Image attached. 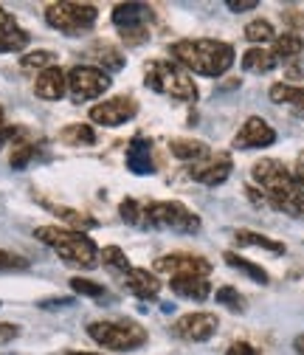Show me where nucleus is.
I'll list each match as a JSON object with an SVG mask.
<instances>
[{
	"label": "nucleus",
	"instance_id": "nucleus-35",
	"mask_svg": "<svg viewBox=\"0 0 304 355\" xmlns=\"http://www.w3.org/2000/svg\"><path fill=\"white\" fill-rule=\"evenodd\" d=\"M34 153H37V147L34 144H28V141H20V144H15L12 147V155H9V164L15 166V169H23L31 158H34Z\"/></svg>",
	"mask_w": 304,
	"mask_h": 355
},
{
	"label": "nucleus",
	"instance_id": "nucleus-8",
	"mask_svg": "<svg viewBox=\"0 0 304 355\" xmlns=\"http://www.w3.org/2000/svg\"><path fill=\"white\" fill-rule=\"evenodd\" d=\"M110 87V76L105 68H96V65H76L68 71V94L76 105L82 102H91V99H99L105 91Z\"/></svg>",
	"mask_w": 304,
	"mask_h": 355
},
{
	"label": "nucleus",
	"instance_id": "nucleus-4",
	"mask_svg": "<svg viewBox=\"0 0 304 355\" xmlns=\"http://www.w3.org/2000/svg\"><path fill=\"white\" fill-rule=\"evenodd\" d=\"M141 229H163L172 234H197L200 217L181 200L141 203Z\"/></svg>",
	"mask_w": 304,
	"mask_h": 355
},
{
	"label": "nucleus",
	"instance_id": "nucleus-22",
	"mask_svg": "<svg viewBox=\"0 0 304 355\" xmlns=\"http://www.w3.org/2000/svg\"><path fill=\"white\" fill-rule=\"evenodd\" d=\"M57 217H62L65 220V223L73 229V232H88V229H96L99 223H96V220L93 217H88V214H82V211H76V209H68V206H54V203H46Z\"/></svg>",
	"mask_w": 304,
	"mask_h": 355
},
{
	"label": "nucleus",
	"instance_id": "nucleus-2",
	"mask_svg": "<svg viewBox=\"0 0 304 355\" xmlns=\"http://www.w3.org/2000/svg\"><path fill=\"white\" fill-rule=\"evenodd\" d=\"M34 237H37L42 245L54 248L62 262L76 265V268L91 271V268H96V262H99V248H96V243H93L88 234H82V232L60 229V226H39V229H34Z\"/></svg>",
	"mask_w": 304,
	"mask_h": 355
},
{
	"label": "nucleus",
	"instance_id": "nucleus-18",
	"mask_svg": "<svg viewBox=\"0 0 304 355\" xmlns=\"http://www.w3.org/2000/svg\"><path fill=\"white\" fill-rule=\"evenodd\" d=\"M172 293L189 299V302H206L211 296V282L208 279H197V277H178L169 282Z\"/></svg>",
	"mask_w": 304,
	"mask_h": 355
},
{
	"label": "nucleus",
	"instance_id": "nucleus-32",
	"mask_svg": "<svg viewBox=\"0 0 304 355\" xmlns=\"http://www.w3.org/2000/svg\"><path fill=\"white\" fill-rule=\"evenodd\" d=\"M28 259L15 254V251H0V274H12V271H28Z\"/></svg>",
	"mask_w": 304,
	"mask_h": 355
},
{
	"label": "nucleus",
	"instance_id": "nucleus-6",
	"mask_svg": "<svg viewBox=\"0 0 304 355\" xmlns=\"http://www.w3.org/2000/svg\"><path fill=\"white\" fill-rule=\"evenodd\" d=\"M96 6L91 3H71V0H62V3H48L46 6V23L62 34H82L96 26Z\"/></svg>",
	"mask_w": 304,
	"mask_h": 355
},
{
	"label": "nucleus",
	"instance_id": "nucleus-46",
	"mask_svg": "<svg viewBox=\"0 0 304 355\" xmlns=\"http://www.w3.org/2000/svg\"><path fill=\"white\" fill-rule=\"evenodd\" d=\"M0 127H3V107H0Z\"/></svg>",
	"mask_w": 304,
	"mask_h": 355
},
{
	"label": "nucleus",
	"instance_id": "nucleus-17",
	"mask_svg": "<svg viewBox=\"0 0 304 355\" xmlns=\"http://www.w3.org/2000/svg\"><path fill=\"white\" fill-rule=\"evenodd\" d=\"M124 288L133 293L136 299H144V302H150V299H155L161 293L158 277L150 274V271H144V268H129L124 274Z\"/></svg>",
	"mask_w": 304,
	"mask_h": 355
},
{
	"label": "nucleus",
	"instance_id": "nucleus-13",
	"mask_svg": "<svg viewBox=\"0 0 304 355\" xmlns=\"http://www.w3.org/2000/svg\"><path fill=\"white\" fill-rule=\"evenodd\" d=\"M217 327H220V319L214 313H186L181 316L175 324H172V333L184 341H192V344H200V341H208Z\"/></svg>",
	"mask_w": 304,
	"mask_h": 355
},
{
	"label": "nucleus",
	"instance_id": "nucleus-7",
	"mask_svg": "<svg viewBox=\"0 0 304 355\" xmlns=\"http://www.w3.org/2000/svg\"><path fill=\"white\" fill-rule=\"evenodd\" d=\"M150 20H152V9L144 3H118L113 9V26L118 28L127 46H141L150 37Z\"/></svg>",
	"mask_w": 304,
	"mask_h": 355
},
{
	"label": "nucleus",
	"instance_id": "nucleus-41",
	"mask_svg": "<svg viewBox=\"0 0 304 355\" xmlns=\"http://www.w3.org/2000/svg\"><path fill=\"white\" fill-rule=\"evenodd\" d=\"M15 26H17L15 15H12V12H6L3 6H0V31H3V28H15Z\"/></svg>",
	"mask_w": 304,
	"mask_h": 355
},
{
	"label": "nucleus",
	"instance_id": "nucleus-9",
	"mask_svg": "<svg viewBox=\"0 0 304 355\" xmlns=\"http://www.w3.org/2000/svg\"><path fill=\"white\" fill-rule=\"evenodd\" d=\"M155 271L158 274H169L172 279L178 277H197V279H206L211 274V262L206 257H197V254H166V257H158L155 259Z\"/></svg>",
	"mask_w": 304,
	"mask_h": 355
},
{
	"label": "nucleus",
	"instance_id": "nucleus-19",
	"mask_svg": "<svg viewBox=\"0 0 304 355\" xmlns=\"http://www.w3.org/2000/svg\"><path fill=\"white\" fill-rule=\"evenodd\" d=\"M279 65V60L274 57V51L262 49V46H256V49H248L242 54V68L248 73H271L274 68Z\"/></svg>",
	"mask_w": 304,
	"mask_h": 355
},
{
	"label": "nucleus",
	"instance_id": "nucleus-38",
	"mask_svg": "<svg viewBox=\"0 0 304 355\" xmlns=\"http://www.w3.org/2000/svg\"><path fill=\"white\" fill-rule=\"evenodd\" d=\"M17 336H20V327H17V324L0 322V347H3V344H9V341H15Z\"/></svg>",
	"mask_w": 304,
	"mask_h": 355
},
{
	"label": "nucleus",
	"instance_id": "nucleus-45",
	"mask_svg": "<svg viewBox=\"0 0 304 355\" xmlns=\"http://www.w3.org/2000/svg\"><path fill=\"white\" fill-rule=\"evenodd\" d=\"M65 355H102V352H65Z\"/></svg>",
	"mask_w": 304,
	"mask_h": 355
},
{
	"label": "nucleus",
	"instance_id": "nucleus-15",
	"mask_svg": "<svg viewBox=\"0 0 304 355\" xmlns=\"http://www.w3.org/2000/svg\"><path fill=\"white\" fill-rule=\"evenodd\" d=\"M34 94L46 102H60L65 94H68V73L57 65L39 71L37 82H34Z\"/></svg>",
	"mask_w": 304,
	"mask_h": 355
},
{
	"label": "nucleus",
	"instance_id": "nucleus-27",
	"mask_svg": "<svg viewBox=\"0 0 304 355\" xmlns=\"http://www.w3.org/2000/svg\"><path fill=\"white\" fill-rule=\"evenodd\" d=\"M28 31H23L20 26H15V28H3L0 31V54H17V51H23L26 46H28Z\"/></svg>",
	"mask_w": 304,
	"mask_h": 355
},
{
	"label": "nucleus",
	"instance_id": "nucleus-26",
	"mask_svg": "<svg viewBox=\"0 0 304 355\" xmlns=\"http://www.w3.org/2000/svg\"><path fill=\"white\" fill-rule=\"evenodd\" d=\"M271 99L276 105H293V107L304 110V87H296V85H287V82H276L271 87Z\"/></svg>",
	"mask_w": 304,
	"mask_h": 355
},
{
	"label": "nucleus",
	"instance_id": "nucleus-5",
	"mask_svg": "<svg viewBox=\"0 0 304 355\" xmlns=\"http://www.w3.org/2000/svg\"><path fill=\"white\" fill-rule=\"evenodd\" d=\"M88 336L113 352H129L147 344V330L129 319H99L88 324Z\"/></svg>",
	"mask_w": 304,
	"mask_h": 355
},
{
	"label": "nucleus",
	"instance_id": "nucleus-11",
	"mask_svg": "<svg viewBox=\"0 0 304 355\" xmlns=\"http://www.w3.org/2000/svg\"><path fill=\"white\" fill-rule=\"evenodd\" d=\"M251 178L265 189V195H279V192H285V189H290V187L296 184L293 172H290L282 161H276V158L256 161V164L251 166Z\"/></svg>",
	"mask_w": 304,
	"mask_h": 355
},
{
	"label": "nucleus",
	"instance_id": "nucleus-31",
	"mask_svg": "<svg viewBox=\"0 0 304 355\" xmlns=\"http://www.w3.org/2000/svg\"><path fill=\"white\" fill-rule=\"evenodd\" d=\"M54 60H57L54 51H31L20 60V68L23 71H46V68L54 65Z\"/></svg>",
	"mask_w": 304,
	"mask_h": 355
},
{
	"label": "nucleus",
	"instance_id": "nucleus-16",
	"mask_svg": "<svg viewBox=\"0 0 304 355\" xmlns=\"http://www.w3.org/2000/svg\"><path fill=\"white\" fill-rule=\"evenodd\" d=\"M127 169L133 175H152L155 158H152V141L144 136H136L127 147Z\"/></svg>",
	"mask_w": 304,
	"mask_h": 355
},
{
	"label": "nucleus",
	"instance_id": "nucleus-24",
	"mask_svg": "<svg viewBox=\"0 0 304 355\" xmlns=\"http://www.w3.org/2000/svg\"><path fill=\"white\" fill-rule=\"evenodd\" d=\"M304 51V40L296 34V31H285V34H276L274 40V57H285V60H293Z\"/></svg>",
	"mask_w": 304,
	"mask_h": 355
},
{
	"label": "nucleus",
	"instance_id": "nucleus-14",
	"mask_svg": "<svg viewBox=\"0 0 304 355\" xmlns=\"http://www.w3.org/2000/svg\"><path fill=\"white\" fill-rule=\"evenodd\" d=\"M274 141H276V130L259 116L245 119V124L234 136V147L237 150H259V147H271Z\"/></svg>",
	"mask_w": 304,
	"mask_h": 355
},
{
	"label": "nucleus",
	"instance_id": "nucleus-33",
	"mask_svg": "<svg viewBox=\"0 0 304 355\" xmlns=\"http://www.w3.org/2000/svg\"><path fill=\"white\" fill-rule=\"evenodd\" d=\"M71 288H73V293H79V296H91V299H102V296H105V285L91 282V279H82V277H73V279H71Z\"/></svg>",
	"mask_w": 304,
	"mask_h": 355
},
{
	"label": "nucleus",
	"instance_id": "nucleus-21",
	"mask_svg": "<svg viewBox=\"0 0 304 355\" xmlns=\"http://www.w3.org/2000/svg\"><path fill=\"white\" fill-rule=\"evenodd\" d=\"M169 150L181 161H200V158H206L211 153L208 144L195 141V139H175V141H169Z\"/></svg>",
	"mask_w": 304,
	"mask_h": 355
},
{
	"label": "nucleus",
	"instance_id": "nucleus-30",
	"mask_svg": "<svg viewBox=\"0 0 304 355\" xmlns=\"http://www.w3.org/2000/svg\"><path fill=\"white\" fill-rule=\"evenodd\" d=\"M214 299H217V304L234 310V313H242V310H245V296L237 288H231V285H223L220 291L214 293Z\"/></svg>",
	"mask_w": 304,
	"mask_h": 355
},
{
	"label": "nucleus",
	"instance_id": "nucleus-3",
	"mask_svg": "<svg viewBox=\"0 0 304 355\" xmlns=\"http://www.w3.org/2000/svg\"><path fill=\"white\" fill-rule=\"evenodd\" d=\"M144 85L161 96H172L181 102H197L200 96L192 73L175 60H150V65L144 68Z\"/></svg>",
	"mask_w": 304,
	"mask_h": 355
},
{
	"label": "nucleus",
	"instance_id": "nucleus-36",
	"mask_svg": "<svg viewBox=\"0 0 304 355\" xmlns=\"http://www.w3.org/2000/svg\"><path fill=\"white\" fill-rule=\"evenodd\" d=\"M99 62H102L107 71H121V68H124V57H121L116 49H110V46H102V49H99Z\"/></svg>",
	"mask_w": 304,
	"mask_h": 355
},
{
	"label": "nucleus",
	"instance_id": "nucleus-40",
	"mask_svg": "<svg viewBox=\"0 0 304 355\" xmlns=\"http://www.w3.org/2000/svg\"><path fill=\"white\" fill-rule=\"evenodd\" d=\"M231 12H253L259 3H256V0H229V3H226Z\"/></svg>",
	"mask_w": 304,
	"mask_h": 355
},
{
	"label": "nucleus",
	"instance_id": "nucleus-28",
	"mask_svg": "<svg viewBox=\"0 0 304 355\" xmlns=\"http://www.w3.org/2000/svg\"><path fill=\"white\" fill-rule=\"evenodd\" d=\"M245 40L248 42H259V46H262V42H274L276 40V31H274V26L268 23V20H251L248 26H245Z\"/></svg>",
	"mask_w": 304,
	"mask_h": 355
},
{
	"label": "nucleus",
	"instance_id": "nucleus-34",
	"mask_svg": "<svg viewBox=\"0 0 304 355\" xmlns=\"http://www.w3.org/2000/svg\"><path fill=\"white\" fill-rule=\"evenodd\" d=\"M118 214H121L124 223H129V226H141V203H138L136 198H127V200H121Z\"/></svg>",
	"mask_w": 304,
	"mask_h": 355
},
{
	"label": "nucleus",
	"instance_id": "nucleus-12",
	"mask_svg": "<svg viewBox=\"0 0 304 355\" xmlns=\"http://www.w3.org/2000/svg\"><path fill=\"white\" fill-rule=\"evenodd\" d=\"M136 113H138V105L133 96H113V99H105L91 107V121H96L102 127H118V124L129 121Z\"/></svg>",
	"mask_w": 304,
	"mask_h": 355
},
{
	"label": "nucleus",
	"instance_id": "nucleus-39",
	"mask_svg": "<svg viewBox=\"0 0 304 355\" xmlns=\"http://www.w3.org/2000/svg\"><path fill=\"white\" fill-rule=\"evenodd\" d=\"M226 355H262L256 347H251L248 341H237V344H231L229 349H226Z\"/></svg>",
	"mask_w": 304,
	"mask_h": 355
},
{
	"label": "nucleus",
	"instance_id": "nucleus-1",
	"mask_svg": "<svg viewBox=\"0 0 304 355\" xmlns=\"http://www.w3.org/2000/svg\"><path fill=\"white\" fill-rule=\"evenodd\" d=\"M172 57L197 76H223L234 65V46L223 40H181L172 46Z\"/></svg>",
	"mask_w": 304,
	"mask_h": 355
},
{
	"label": "nucleus",
	"instance_id": "nucleus-23",
	"mask_svg": "<svg viewBox=\"0 0 304 355\" xmlns=\"http://www.w3.org/2000/svg\"><path fill=\"white\" fill-rule=\"evenodd\" d=\"M234 240L240 243V245H253V248H262V251H268V254H285V245L279 243V240H271V237H265V234H259V232H248V229H240L237 234H234Z\"/></svg>",
	"mask_w": 304,
	"mask_h": 355
},
{
	"label": "nucleus",
	"instance_id": "nucleus-20",
	"mask_svg": "<svg viewBox=\"0 0 304 355\" xmlns=\"http://www.w3.org/2000/svg\"><path fill=\"white\" fill-rule=\"evenodd\" d=\"M223 259L229 262V268H234V271H242L245 277H251L253 282H259V285H268V271L265 268H259V265H253L251 259H245V257H240V254H234V251H226L223 254Z\"/></svg>",
	"mask_w": 304,
	"mask_h": 355
},
{
	"label": "nucleus",
	"instance_id": "nucleus-42",
	"mask_svg": "<svg viewBox=\"0 0 304 355\" xmlns=\"http://www.w3.org/2000/svg\"><path fill=\"white\" fill-rule=\"evenodd\" d=\"M293 178H296V181L304 187V155L298 158V164H296V172H293Z\"/></svg>",
	"mask_w": 304,
	"mask_h": 355
},
{
	"label": "nucleus",
	"instance_id": "nucleus-10",
	"mask_svg": "<svg viewBox=\"0 0 304 355\" xmlns=\"http://www.w3.org/2000/svg\"><path fill=\"white\" fill-rule=\"evenodd\" d=\"M231 172H234V161L229 153H208L206 158L192 164L189 178L203 187H220L231 178Z\"/></svg>",
	"mask_w": 304,
	"mask_h": 355
},
{
	"label": "nucleus",
	"instance_id": "nucleus-43",
	"mask_svg": "<svg viewBox=\"0 0 304 355\" xmlns=\"http://www.w3.org/2000/svg\"><path fill=\"white\" fill-rule=\"evenodd\" d=\"M293 347H296L298 355H304V336H296V338H293Z\"/></svg>",
	"mask_w": 304,
	"mask_h": 355
},
{
	"label": "nucleus",
	"instance_id": "nucleus-44",
	"mask_svg": "<svg viewBox=\"0 0 304 355\" xmlns=\"http://www.w3.org/2000/svg\"><path fill=\"white\" fill-rule=\"evenodd\" d=\"M287 73H290V76H293V79H298V76H301V68H290V71H287Z\"/></svg>",
	"mask_w": 304,
	"mask_h": 355
},
{
	"label": "nucleus",
	"instance_id": "nucleus-25",
	"mask_svg": "<svg viewBox=\"0 0 304 355\" xmlns=\"http://www.w3.org/2000/svg\"><path fill=\"white\" fill-rule=\"evenodd\" d=\"M60 139L71 147H91V144H96V130L88 124H68L60 132Z\"/></svg>",
	"mask_w": 304,
	"mask_h": 355
},
{
	"label": "nucleus",
	"instance_id": "nucleus-29",
	"mask_svg": "<svg viewBox=\"0 0 304 355\" xmlns=\"http://www.w3.org/2000/svg\"><path fill=\"white\" fill-rule=\"evenodd\" d=\"M99 259L107 265L110 271H118V274H127L133 265H129V259H127V254L118 248V245H107L105 251H99Z\"/></svg>",
	"mask_w": 304,
	"mask_h": 355
},
{
	"label": "nucleus",
	"instance_id": "nucleus-37",
	"mask_svg": "<svg viewBox=\"0 0 304 355\" xmlns=\"http://www.w3.org/2000/svg\"><path fill=\"white\" fill-rule=\"evenodd\" d=\"M71 304H73L71 296H51V299H42L39 302L42 310H60V307H71Z\"/></svg>",
	"mask_w": 304,
	"mask_h": 355
}]
</instances>
